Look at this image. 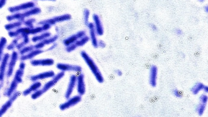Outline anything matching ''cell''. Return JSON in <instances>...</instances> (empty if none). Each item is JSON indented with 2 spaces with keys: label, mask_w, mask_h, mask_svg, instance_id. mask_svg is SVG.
Listing matches in <instances>:
<instances>
[{
  "label": "cell",
  "mask_w": 208,
  "mask_h": 117,
  "mask_svg": "<svg viewBox=\"0 0 208 117\" xmlns=\"http://www.w3.org/2000/svg\"><path fill=\"white\" fill-rule=\"evenodd\" d=\"M1 84H0V88H1Z\"/></svg>",
  "instance_id": "obj_47"
},
{
  "label": "cell",
  "mask_w": 208,
  "mask_h": 117,
  "mask_svg": "<svg viewBox=\"0 0 208 117\" xmlns=\"http://www.w3.org/2000/svg\"><path fill=\"white\" fill-rule=\"evenodd\" d=\"M55 75V73H54V72L50 70V71L40 73L37 75L32 76L30 77V79L33 82H35L40 80L53 78Z\"/></svg>",
  "instance_id": "obj_14"
},
{
  "label": "cell",
  "mask_w": 208,
  "mask_h": 117,
  "mask_svg": "<svg viewBox=\"0 0 208 117\" xmlns=\"http://www.w3.org/2000/svg\"><path fill=\"white\" fill-rule=\"evenodd\" d=\"M7 0H0V8L3 7L6 4Z\"/></svg>",
  "instance_id": "obj_40"
},
{
  "label": "cell",
  "mask_w": 208,
  "mask_h": 117,
  "mask_svg": "<svg viewBox=\"0 0 208 117\" xmlns=\"http://www.w3.org/2000/svg\"><path fill=\"white\" fill-rule=\"evenodd\" d=\"M41 12V9L36 7L30 10L24 11L22 13L18 12L12 14L11 15L7 16V19L9 21H12L14 20L24 21L25 18H28L31 16L40 14Z\"/></svg>",
  "instance_id": "obj_2"
},
{
  "label": "cell",
  "mask_w": 208,
  "mask_h": 117,
  "mask_svg": "<svg viewBox=\"0 0 208 117\" xmlns=\"http://www.w3.org/2000/svg\"><path fill=\"white\" fill-rule=\"evenodd\" d=\"M173 94H174V96H175L177 97H181L182 95L181 94H180L179 92H178V90L175 89L173 90Z\"/></svg>",
  "instance_id": "obj_38"
},
{
  "label": "cell",
  "mask_w": 208,
  "mask_h": 117,
  "mask_svg": "<svg viewBox=\"0 0 208 117\" xmlns=\"http://www.w3.org/2000/svg\"><path fill=\"white\" fill-rule=\"evenodd\" d=\"M42 86V84L38 82H34L28 89H26L24 91L23 94L24 96H27L32 92H34L39 90Z\"/></svg>",
  "instance_id": "obj_21"
},
{
  "label": "cell",
  "mask_w": 208,
  "mask_h": 117,
  "mask_svg": "<svg viewBox=\"0 0 208 117\" xmlns=\"http://www.w3.org/2000/svg\"><path fill=\"white\" fill-rule=\"evenodd\" d=\"M58 35H56L46 38L40 42H42L44 46H45V45L51 44L54 43L58 40Z\"/></svg>",
  "instance_id": "obj_25"
},
{
  "label": "cell",
  "mask_w": 208,
  "mask_h": 117,
  "mask_svg": "<svg viewBox=\"0 0 208 117\" xmlns=\"http://www.w3.org/2000/svg\"><path fill=\"white\" fill-rule=\"evenodd\" d=\"M203 90H204V91H205V92H206V93L208 92V87L207 86H204V87H203Z\"/></svg>",
  "instance_id": "obj_44"
},
{
  "label": "cell",
  "mask_w": 208,
  "mask_h": 117,
  "mask_svg": "<svg viewBox=\"0 0 208 117\" xmlns=\"http://www.w3.org/2000/svg\"><path fill=\"white\" fill-rule=\"evenodd\" d=\"M54 63V60L52 58L32 60L31 63L33 66H53Z\"/></svg>",
  "instance_id": "obj_15"
},
{
  "label": "cell",
  "mask_w": 208,
  "mask_h": 117,
  "mask_svg": "<svg viewBox=\"0 0 208 117\" xmlns=\"http://www.w3.org/2000/svg\"><path fill=\"white\" fill-rule=\"evenodd\" d=\"M57 44L54 42V43L53 44H52L50 47L47 50L48 51H50V50H54V49H55L57 47Z\"/></svg>",
  "instance_id": "obj_39"
},
{
  "label": "cell",
  "mask_w": 208,
  "mask_h": 117,
  "mask_svg": "<svg viewBox=\"0 0 208 117\" xmlns=\"http://www.w3.org/2000/svg\"><path fill=\"white\" fill-rule=\"evenodd\" d=\"M204 85L201 83H197L195 85L194 87L192 88L191 91L194 94H197L201 90L203 89Z\"/></svg>",
  "instance_id": "obj_27"
},
{
  "label": "cell",
  "mask_w": 208,
  "mask_h": 117,
  "mask_svg": "<svg viewBox=\"0 0 208 117\" xmlns=\"http://www.w3.org/2000/svg\"><path fill=\"white\" fill-rule=\"evenodd\" d=\"M157 73V68L156 66H152L150 68V83L152 86L155 87L156 86V77Z\"/></svg>",
  "instance_id": "obj_20"
},
{
  "label": "cell",
  "mask_w": 208,
  "mask_h": 117,
  "mask_svg": "<svg viewBox=\"0 0 208 117\" xmlns=\"http://www.w3.org/2000/svg\"><path fill=\"white\" fill-rule=\"evenodd\" d=\"M151 27L152 29H153V30H157V28L156 27L155 25H154L151 24Z\"/></svg>",
  "instance_id": "obj_43"
},
{
  "label": "cell",
  "mask_w": 208,
  "mask_h": 117,
  "mask_svg": "<svg viewBox=\"0 0 208 117\" xmlns=\"http://www.w3.org/2000/svg\"><path fill=\"white\" fill-rule=\"evenodd\" d=\"M90 40V37L86 35L83 38H80V39H78V40L76 41L74 44H75L77 48L81 47V46H84L85 44L87 43Z\"/></svg>",
  "instance_id": "obj_24"
},
{
  "label": "cell",
  "mask_w": 208,
  "mask_h": 117,
  "mask_svg": "<svg viewBox=\"0 0 208 117\" xmlns=\"http://www.w3.org/2000/svg\"><path fill=\"white\" fill-rule=\"evenodd\" d=\"M90 11L87 9H85L83 11L84 22L86 26H87L89 22V18L90 16Z\"/></svg>",
  "instance_id": "obj_28"
},
{
  "label": "cell",
  "mask_w": 208,
  "mask_h": 117,
  "mask_svg": "<svg viewBox=\"0 0 208 117\" xmlns=\"http://www.w3.org/2000/svg\"><path fill=\"white\" fill-rule=\"evenodd\" d=\"M66 51L68 53L72 52L77 48L75 44L73 43L66 46Z\"/></svg>",
  "instance_id": "obj_34"
},
{
  "label": "cell",
  "mask_w": 208,
  "mask_h": 117,
  "mask_svg": "<svg viewBox=\"0 0 208 117\" xmlns=\"http://www.w3.org/2000/svg\"><path fill=\"white\" fill-rule=\"evenodd\" d=\"M44 93L42 89L41 90H37V91H34V93L32 94L31 98L33 99H36L42 95Z\"/></svg>",
  "instance_id": "obj_31"
},
{
  "label": "cell",
  "mask_w": 208,
  "mask_h": 117,
  "mask_svg": "<svg viewBox=\"0 0 208 117\" xmlns=\"http://www.w3.org/2000/svg\"><path fill=\"white\" fill-rule=\"evenodd\" d=\"M65 75V72L61 71L58 74H56L52 78L51 80L49 81L46 83L43 87L42 90L44 93L46 92L48 90L52 88L53 86H55L58 83L59 81L62 78L64 77Z\"/></svg>",
  "instance_id": "obj_6"
},
{
  "label": "cell",
  "mask_w": 208,
  "mask_h": 117,
  "mask_svg": "<svg viewBox=\"0 0 208 117\" xmlns=\"http://www.w3.org/2000/svg\"><path fill=\"white\" fill-rule=\"evenodd\" d=\"M199 1H203V0H199Z\"/></svg>",
  "instance_id": "obj_48"
},
{
  "label": "cell",
  "mask_w": 208,
  "mask_h": 117,
  "mask_svg": "<svg viewBox=\"0 0 208 117\" xmlns=\"http://www.w3.org/2000/svg\"><path fill=\"white\" fill-rule=\"evenodd\" d=\"M98 47H101V48H104L106 47V44L103 41L100 40L98 41Z\"/></svg>",
  "instance_id": "obj_37"
},
{
  "label": "cell",
  "mask_w": 208,
  "mask_h": 117,
  "mask_svg": "<svg viewBox=\"0 0 208 117\" xmlns=\"http://www.w3.org/2000/svg\"><path fill=\"white\" fill-rule=\"evenodd\" d=\"M44 50L42 49H35L30 52L28 53V54L26 55H22L21 59L24 61L25 60L32 59L35 57L42 54Z\"/></svg>",
  "instance_id": "obj_19"
},
{
  "label": "cell",
  "mask_w": 208,
  "mask_h": 117,
  "mask_svg": "<svg viewBox=\"0 0 208 117\" xmlns=\"http://www.w3.org/2000/svg\"><path fill=\"white\" fill-rule=\"evenodd\" d=\"M205 105L203 104H201L199 105L196 108V111L200 115H202L203 114L205 109Z\"/></svg>",
  "instance_id": "obj_32"
},
{
  "label": "cell",
  "mask_w": 208,
  "mask_h": 117,
  "mask_svg": "<svg viewBox=\"0 0 208 117\" xmlns=\"http://www.w3.org/2000/svg\"><path fill=\"white\" fill-rule=\"evenodd\" d=\"M10 58V54H5L2 58V63L0 66V82H2L4 78L7 65Z\"/></svg>",
  "instance_id": "obj_17"
},
{
  "label": "cell",
  "mask_w": 208,
  "mask_h": 117,
  "mask_svg": "<svg viewBox=\"0 0 208 117\" xmlns=\"http://www.w3.org/2000/svg\"><path fill=\"white\" fill-rule=\"evenodd\" d=\"M43 32V29L41 26H37L36 27H33L31 29V34L35 35L38 33L42 32Z\"/></svg>",
  "instance_id": "obj_33"
},
{
  "label": "cell",
  "mask_w": 208,
  "mask_h": 117,
  "mask_svg": "<svg viewBox=\"0 0 208 117\" xmlns=\"http://www.w3.org/2000/svg\"><path fill=\"white\" fill-rule=\"evenodd\" d=\"M208 101V97L206 95H202L200 97V101L202 104L206 105Z\"/></svg>",
  "instance_id": "obj_35"
},
{
  "label": "cell",
  "mask_w": 208,
  "mask_h": 117,
  "mask_svg": "<svg viewBox=\"0 0 208 117\" xmlns=\"http://www.w3.org/2000/svg\"><path fill=\"white\" fill-rule=\"evenodd\" d=\"M51 33L49 32H45L39 35L35 36L33 37L32 38V40L35 43L38 42L51 37Z\"/></svg>",
  "instance_id": "obj_22"
},
{
  "label": "cell",
  "mask_w": 208,
  "mask_h": 117,
  "mask_svg": "<svg viewBox=\"0 0 208 117\" xmlns=\"http://www.w3.org/2000/svg\"><path fill=\"white\" fill-rule=\"evenodd\" d=\"M23 24V21H17V22L6 25L5 26V28L7 30H11L19 28Z\"/></svg>",
  "instance_id": "obj_23"
},
{
  "label": "cell",
  "mask_w": 208,
  "mask_h": 117,
  "mask_svg": "<svg viewBox=\"0 0 208 117\" xmlns=\"http://www.w3.org/2000/svg\"><path fill=\"white\" fill-rule=\"evenodd\" d=\"M18 53L16 52H14L12 54L10 62L9 64L8 70L7 73L8 77L11 76L12 74L16 62L18 59Z\"/></svg>",
  "instance_id": "obj_18"
},
{
  "label": "cell",
  "mask_w": 208,
  "mask_h": 117,
  "mask_svg": "<svg viewBox=\"0 0 208 117\" xmlns=\"http://www.w3.org/2000/svg\"><path fill=\"white\" fill-rule=\"evenodd\" d=\"M80 54L81 57L88 66L97 81L99 83H103L104 79L103 76L92 58L84 50L81 51Z\"/></svg>",
  "instance_id": "obj_1"
},
{
  "label": "cell",
  "mask_w": 208,
  "mask_h": 117,
  "mask_svg": "<svg viewBox=\"0 0 208 117\" xmlns=\"http://www.w3.org/2000/svg\"><path fill=\"white\" fill-rule=\"evenodd\" d=\"M35 22V19H29L26 20V21H23V24L26 26V27L30 28L31 29H32L33 26V24Z\"/></svg>",
  "instance_id": "obj_30"
},
{
  "label": "cell",
  "mask_w": 208,
  "mask_h": 117,
  "mask_svg": "<svg viewBox=\"0 0 208 117\" xmlns=\"http://www.w3.org/2000/svg\"><path fill=\"white\" fill-rule=\"evenodd\" d=\"M24 69V68H22V67H20L19 70L16 73L14 80L11 84L10 87L6 92L5 95L6 96H11L15 90L18 84L22 82V77L23 76Z\"/></svg>",
  "instance_id": "obj_4"
},
{
  "label": "cell",
  "mask_w": 208,
  "mask_h": 117,
  "mask_svg": "<svg viewBox=\"0 0 208 117\" xmlns=\"http://www.w3.org/2000/svg\"><path fill=\"white\" fill-rule=\"evenodd\" d=\"M176 34L179 35H181L182 34V31H181V30H180V29H177V30H176Z\"/></svg>",
  "instance_id": "obj_42"
},
{
  "label": "cell",
  "mask_w": 208,
  "mask_h": 117,
  "mask_svg": "<svg viewBox=\"0 0 208 117\" xmlns=\"http://www.w3.org/2000/svg\"><path fill=\"white\" fill-rule=\"evenodd\" d=\"M35 49L34 46H26V47L20 50V54H21V56L23 55L26 53L30 52Z\"/></svg>",
  "instance_id": "obj_29"
},
{
  "label": "cell",
  "mask_w": 208,
  "mask_h": 117,
  "mask_svg": "<svg viewBox=\"0 0 208 117\" xmlns=\"http://www.w3.org/2000/svg\"><path fill=\"white\" fill-rule=\"evenodd\" d=\"M51 26V25L47 23L41 25L43 32L47 31L48 30L50 29Z\"/></svg>",
  "instance_id": "obj_36"
},
{
  "label": "cell",
  "mask_w": 208,
  "mask_h": 117,
  "mask_svg": "<svg viewBox=\"0 0 208 117\" xmlns=\"http://www.w3.org/2000/svg\"><path fill=\"white\" fill-rule=\"evenodd\" d=\"M92 18L97 35L100 36H102L104 34V28L99 16L97 14H94L92 16Z\"/></svg>",
  "instance_id": "obj_10"
},
{
  "label": "cell",
  "mask_w": 208,
  "mask_h": 117,
  "mask_svg": "<svg viewBox=\"0 0 208 117\" xmlns=\"http://www.w3.org/2000/svg\"><path fill=\"white\" fill-rule=\"evenodd\" d=\"M77 92L79 95L82 96L85 94L86 91L84 75L82 73L80 74L77 77Z\"/></svg>",
  "instance_id": "obj_11"
},
{
  "label": "cell",
  "mask_w": 208,
  "mask_h": 117,
  "mask_svg": "<svg viewBox=\"0 0 208 117\" xmlns=\"http://www.w3.org/2000/svg\"><path fill=\"white\" fill-rule=\"evenodd\" d=\"M19 95V93L16 92L13 95H12L11 97L10 98L9 100L5 104L0 110V116H2L4 114L6 111L11 107L12 105L13 102L16 100Z\"/></svg>",
  "instance_id": "obj_16"
},
{
  "label": "cell",
  "mask_w": 208,
  "mask_h": 117,
  "mask_svg": "<svg viewBox=\"0 0 208 117\" xmlns=\"http://www.w3.org/2000/svg\"><path fill=\"white\" fill-rule=\"evenodd\" d=\"M87 26L89 29L90 38L92 45L95 48H97L98 47V40H97V34L95 29L94 23L93 22H89Z\"/></svg>",
  "instance_id": "obj_13"
},
{
  "label": "cell",
  "mask_w": 208,
  "mask_h": 117,
  "mask_svg": "<svg viewBox=\"0 0 208 117\" xmlns=\"http://www.w3.org/2000/svg\"><path fill=\"white\" fill-rule=\"evenodd\" d=\"M36 7L35 2L33 1L25 2L17 6L11 7L8 8L9 11L12 14L25 11L31 9Z\"/></svg>",
  "instance_id": "obj_5"
},
{
  "label": "cell",
  "mask_w": 208,
  "mask_h": 117,
  "mask_svg": "<svg viewBox=\"0 0 208 117\" xmlns=\"http://www.w3.org/2000/svg\"><path fill=\"white\" fill-rule=\"evenodd\" d=\"M208 9L207 7H206L205 8V10L206 11V12H207V11H208Z\"/></svg>",
  "instance_id": "obj_46"
},
{
  "label": "cell",
  "mask_w": 208,
  "mask_h": 117,
  "mask_svg": "<svg viewBox=\"0 0 208 117\" xmlns=\"http://www.w3.org/2000/svg\"><path fill=\"white\" fill-rule=\"evenodd\" d=\"M72 18L71 15L69 14H64L62 15L56 16L53 17V18H49V19L43 20L40 21L38 23L39 25H41L47 23L50 25L51 26L55 25L57 23L62 22L70 21Z\"/></svg>",
  "instance_id": "obj_3"
},
{
  "label": "cell",
  "mask_w": 208,
  "mask_h": 117,
  "mask_svg": "<svg viewBox=\"0 0 208 117\" xmlns=\"http://www.w3.org/2000/svg\"><path fill=\"white\" fill-rule=\"evenodd\" d=\"M77 77L74 74H73L70 77L69 85H68L67 89L65 93V96L66 99H69L71 97L76 85L77 84Z\"/></svg>",
  "instance_id": "obj_12"
},
{
  "label": "cell",
  "mask_w": 208,
  "mask_h": 117,
  "mask_svg": "<svg viewBox=\"0 0 208 117\" xmlns=\"http://www.w3.org/2000/svg\"><path fill=\"white\" fill-rule=\"evenodd\" d=\"M58 70L61 71H72L75 73H80L82 71L81 66L76 65H71L69 64L58 63L56 65Z\"/></svg>",
  "instance_id": "obj_8"
},
{
  "label": "cell",
  "mask_w": 208,
  "mask_h": 117,
  "mask_svg": "<svg viewBox=\"0 0 208 117\" xmlns=\"http://www.w3.org/2000/svg\"><path fill=\"white\" fill-rule=\"evenodd\" d=\"M39 1H55L56 0H39Z\"/></svg>",
  "instance_id": "obj_45"
},
{
  "label": "cell",
  "mask_w": 208,
  "mask_h": 117,
  "mask_svg": "<svg viewBox=\"0 0 208 117\" xmlns=\"http://www.w3.org/2000/svg\"><path fill=\"white\" fill-rule=\"evenodd\" d=\"M115 72L116 73L117 75L119 76H121L122 75V71H121V70H116L115 71Z\"/></svg>",
  "instance_id": "obj_41"
},
{
  "label": "cell",
  "mask_w": 208,
  "mask_h": 117,
  "mask_svg": "<svg viewBox=\"0 0 208 117\" xmlns=\"http://www.w3.org/2000/svg\"><path fill=\"white\" fill-rule=\"evenodd\" d=\"M86 35V32L85 30H81L64 40L63 43L66 46H69L72 44L75 43L78 39H80Z\"/></svg>",
  "instance_id": "obj_9"
},
{
  "label": "cell",
  "mask_w": 208,
  "mask_h": 117,
  "mask_svg": "<svg viewBox=\"0 0 208 117\" xmlns=\"http://www.w3.org/2000/svg\"><path fill=\"white\" fill-rule=\"evenodd\" d=\"M7 40L4 37H2L0 39V62L3 57V52L6 46Z\"/></svg>",
  "instance_id": "obj_26"
},
{
  "label": "cell",
  "mask_w": 208,
  "mask_h": 117,
  "mask_svg": "<svg viewBox=\"0 0 208 117\" xmlns=\"http://www.w3.org/2000/svg\"><path fill=\"white\" fill-rule=\"evenodd\" d=\"M81 99H82L81 96L79 95L75 96L73 97L69 98L67 101L60 105L59 109L62 111H64V110H68L79 103L81 102Z\"/></svg>",
  "instance_id": "obj_7"
}]
</instances>
